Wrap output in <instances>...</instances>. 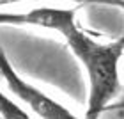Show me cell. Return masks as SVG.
Segmentation results:
<instances>
[{"mask_svg":"<svg viewBox=\"0 0 124 119\" xmlns=\"http://www.w3.org/2000/svg\"><path fill=\"white\" fill-rule=\"evenodd\" d=\"M0 23L44 27L66 37L71 52L83 64L89 78L85 119H99L119 94V62L124 55V34L110 43L96 41L78 27L75 9L39 7L29 13H0Z\"/></svg>","mask_w":124,"mask_h":119,"instance_id":"obj_1","label":"cell"},{"mask_svg":"<svg viewBox=\"0 0 124 119\" xmlns=\"http://www.w3.org/2000/svg\"><path fill=\"white\" fill-rule=\"evenodd\" d=\"M0 75L4 76L11 93L18 96L25 105H29L30 110L41 119H78L69 109H66L55 98H52L39 87L23 80L18 75V71L14 69V66L11 64V60L7 59V55L4 53L2 48H0Z\"/></svg>","mask_w":124,"mask_h":119,"instance_id":"obj_2","label":"cell"},{"mask_svg":"<svg viewBox=\"0 0 124 119\" xmlns=\"http://www.w3.org/2000/svg\"><path fill=\"white\" fill-rule=\"evenodd\" d=\"M0 116L2 119H32L18 103H14L2 91H0Z\"/></svg>","mask_w":124,"mask_h":119,"instance_id":"obj_3","label":"cell"},{"mask_svg":"<svg viewBox=\"0 0 124 119\" xmlns=\"http://www.w3.org/2000/svg\"><path fill=\"white\" fill-rule=\"evenodd\" d=\"M80 4H108V5H119L124 9V0H73Z\"/></svg>","mask_w":124,"mask_h":119,"instance_id":"obj_4","label":"cell"},{"mask_svg":"<svg viewBox=\"0 0 124 119\" xmlns=\"http://www.w3.org/2000/svg\"><path fill=\"white\" fill-rule=\"evenodd\" d=\"M106 110H124V100L121 101H115V103H112Z\"/></svg>","mask_w":124,"mask_h":119,"instance_id":"obj_5","label":"cell"},{"mask_svg":"<svg viewBox=\"0 0 124 119\" xmlns=\"http://www.w3.org/2000/svg\"><path fill=\"white\" fill-rule=\"evenodd\" d=\"M13 2H18V0H0V5H4V4H13Z\"/></svg>","mask_w":124,"mask_h":119,"instance_id":"obj_6","label":"cell"},{"mask_svg":"<svg viewBox=\"0 0 124 119\" xmlns=\"http://www.w3.org/2000/svg\"><path fill=\"white\" fill-rule=\"evenodd\" d=\"M0 119H2V116H0Z\"/></svg>","mask_w":124,"mask_h":119,"instance_id":"obj_7","label":"cell"}]
</instances>
